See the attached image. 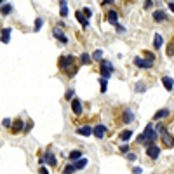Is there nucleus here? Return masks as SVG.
Returning a JSON list of instances; mask_svg holds the SVG:
<instances>
[{
    "mask_svg": "<svg viewBox=\"0 0 174 174\" xmlns=\"http://www.w3.org/2000/svg\"><path fill=\"white\" fill-rule=\"evenodd\" d=\"M58 68H59V72L64 73L68 78H72L73 75L78 72V64H77L75 56H73V54L59 56V59H58Z\"/></svg>",
    "mask_w": 174,
    "mask_h": 174,
    "instance_id": "nucleus-1",
    "label": "nucleus"
},
{
    "mask_svg": "<svg viewBox=\"0 0 174 174\" xmlns=\"http://www.w3.org/2000/svg\"><path fill=\"white\" fill-rule=\"evenodd\" d=\"M157 138H158V134H157V131H153V122H150L146 127H144V131L139 136H138V143H143L146 148L148 146H152V144H155V141H157Z\"/></svg>",
    "mask_w": 174,
    "mask_h": 174,
    "instance_id": "nucleus-2",
    "label": "nucleus"
},
{
    "mask_svg": "<svg viewBox=\"0 0 174 174\" xmlns=\"http://www.w3.org/2000/svg\"><path fill=\"white\" fill-rule=\"evenodd\" d=\"M117 117H115V124H129L134 120V113L131 108H117Z\"/></svg>",
    "mask_w": 174,
    "mask_h": 174,
    "instance_id": "nucleus-3",
    "label": "nucleus"
},
{
    "mask_svg": "<svg viewBox=\"0 0 174 174\" xmlns=\"http://www.w3.org/2000/svg\"><path fill=\"white\" fill-rule=\"evenodd\" d=\"M99 73H101V78H110L113 73V64L110 61H104L103 59L99 63Z\"/></svg>",
    "mask_w": 174,
    "mask_h": 174,
    "instance_id": "nucleus-4",
    "label": "nucleus"
},
{
    "mask_svg": "<svg viewBox=\"0 0 174 174\" xmlns=\"http://www.w3.org/2000/svg\"><path fill=\"white\" fill-rule=\"evenodd\" d=\"M158 138H160V141H162V144H164V148H173L174 146V136L171 133L164 131V133L158 134Z\"/></svg>",
    "mask_w": 174,
    "mask_h": 174,
    "instance_id": "nucleus-5",
    "label": "nucleus"
},
{
    "mask_svg": "<svg viewBox=\"0 0 174 174\" xmlns=\"http://www.w3.org/2000/svg\"><path fill=\"white\" fill-rule=\"evenodd\" d=\"M146 157L150 158V160H157L158 157H160V146H157V144H152V146H148L146 148Z\"/></svg>",
    "mask_w": 174,
    "mask_h": 174,
    "instance_id": "nucleus-6",
    "label": "nucleus"
},
{
    "mask_svg": "<svg viewBox=\"0 0 174 174\" xmlns=\"http://www.w3.org/2000/svg\"><path fill=\"white\" fill-rule=\"evenodd\" d=\"M72 112L75 117H80L84 112V108H82V101L78 99V98H73L72 99Z\"/></svg>",
    "mask_w": 174,
    "mask_h": 174,
    "instance_id": "nucleus-7",
    "label": "nucleus"
},
{
    "mask_svg": "<svg viewBox=\"0 0 174 174\" xmlns=\"http://www.w3.org/2000/svg\"><path fill=\"white\" fill-rule=\"evenodd\" d=\"M24 131V122L21 120V118H16L12 125H10V133L12 134H18V133H23Z\"/></svg>",
    "mask_w": 174,
    "mask_h": 174,
    "instance_id": "nucleus-8",
    "label": "nucleus"
},
{
    "mask_svg": "<svg viewBox=\"0 0 174 174\" xmlns=\"http://www.w3.org/2000/svg\"><path fill=\"white\" fill-rule=\"evenodd\" d=\"M52 35H54V37H56L58 40L61 42V44H64V45L68 44V37H66V35H64V33H63V31H61V28H58V26H54V28H52Z\"/></svg>",
    "mask_w": 174,
    "mask_h": 174,
    "instance_id": "nucleus-9",
    "label": "nucleus"
},
{
    "mask_svg": "<svg viewBox=\"0 0 174 174\" xmlns=\"http://www.w3.org/2000/svg\"><path fill=\"white\" fill-rule=\"evenodd\" d=\"M92 134H94L98 139H103V138H104V134H106V127L101 125V124H98V125H94V127H92Z\"/></svg>",
    "mask_w": 174,
    "mask_h": 174,
    "instance_id": "nucleus-10",
    "label": "nucleus"
},
{
    "mask_svg": "<svg viewBox=\"0 0 174 174\" xmlns=\"http://www.w3.org/2000/svg\"><path fill=\"white\" fill-rule=\"evenodd\" d=\"M162 85H164V89L167 92H171L174 89V78H173V77H169V75L162 77Z\"/></svg>",
    "mask_w": 174,
    "mask_h": 174,
    "instance_id": "nucleus-11",
    "label": "nucleus"
},
{
    "mask_svg": "<svg viewBox=\"0 0 174 174\" xmlns=\"http://www.w3.org/2000/svg\"><path fill=\"white\" fill-rule=\"evenodd\" d=\"M106 19H108V23L110 24H117V21H118V12L115 9H110V10H106Z\"/></svg>",
    "mask_w": 174,
    "mask_h": 174,
    "instance_id": "nucleus-12",
    "label": "nucleus"
},
{
    "mask_svg": "<svg viewBox=\"0 0 174 174\" xmlns=\"http://www.w3.org/2000/svg\"><path fill=\"white\" fill-rule=\"evenodd\" d=\"M171 115V108H162V110H158V112L153 115V120H160V118H165V117H169Z\"/></svg>",
    "mask_w": 174,
    "mask_h": 174,
    "instance_id": "nucleus-13",
    "label": "nucleus"
},
{
    "mask_svg": "<svg viewBox=\"0 0 174 174\" xmlns=\"http://www.w3.org/2000/svg\"><path fill=\"white\" fill-rule=\"evenodd\" d=\"M153 19H155V21H165V19H167V14H165V10H162V9L153 10Z\"/></svg>",
    "mask_w": 174,
    "mask_h": 174,
    "instance_id": "nucleus-14",
    "label": "nucleus"
},
{
    "mask_svg": "<svg viewBox=\"0 0 174 174\" xmlns=\"http://www.w3.org/2000/svg\"><path fill=\"white\" fill-rule=\"evenodd\" d=\"M75 133L78 134V136H91V134H92V127H89V125H84V127H78Z\"/></svg>",
    "mask_w": 174,
    "mask_h": 174,
    "instance_id": "nucleus-15",
    "label": "nucleus"
},
{
    "mask_svg": "<svg viewBox=\"0 0 174 174\" xmlns=\"http://www.w3.org/2000/svg\"><path fill=\"white\" fill-rule=\"evenodd\" d=\"M75 16H77V19L80 21V24H82V28H87V26H89V19H85V18H84L82 10H77V12H75Z\"/></svg>",
    "mask_w": 174,
    "mask_h": 174,
    "instance_id": "nucleus-16",
    "label": "nucleus"
},
{
    "mask_svg": "<svg viewBox=\"0 0 174 174\" xmlns=\"http://www.w3.org/2000/svg\"><path fill=\"white\" fill-rule=\"evenodd\" d=\"M87 164H89L87 158H80V160H77V162H73V167H75V171H78V169H84Z\"/></svg>",
    "mask_w": 174,
    "mask_h": 174,
    "instance_id": "nucleus-17",
    "label": "nucleus"
},
{
    "mask_svg": "<svg viewBox=\"0 0 174 174\" xmlns=\"http://www.w3.org/2000/svg\"><path fill=\"white\" fill-rule=\"evenodd\" d=\"M162 44H164L162 35H158V33H157V35L153 37V47H155V49H160V47H162Z\"/></svg>",
    "mask_w": 174,
    "mask_h": 174,
    "instance_id": "nucleus-18",
    "label": "nucleus"
},
{
    "mask_svg": "<svg viewBox=\"0 0 174 174\" xmlns=\"http://www.w3.org/2000/svg\"><path fill=\"white\" fill-rule=\"evenodd\" d=\"M9 37H10V28H5L0 33V40L4 42V44H9Z\"/></svg>",
    "mask_w": 174,
    "mask_h": 174,
    "instance_id": "nucleus-19",
    "label": "nucleus"
},
{
    "mask_svg": "<svg viewBox=\"0 0 174 174\" xmlns=\"http://www.w3.org/2000/svg\"><path fill=\"white\" fill-rule=\"evenodd\" d=\"M131 136H133V131H131V129H127V131H122L118 138H120L122 141H129V139H131Z\"/></svg>",
    "mask_w": 174,
    "mask_h": 174,
    "instance_id": "nucleus-20",
    "label": "nucleus"
},
{
    "mask_svg": "<svg viewBox=\"0 0 174 174\" xmlns=\"http://www.w3.org/2000/svg\"><path fill=\"white\" fill-rule=\"evenodd\" d=\"M80 157H82V153H80L78 150H73L72 153L68 155V158H70L72 162H77V160H80Z\"/></svg>",
    "mask_w": 174,
    "mask_h": 174,
    "instance_id": "nucleus-21",
    "label": "nucleus"
},
{
    "mask_svg": "<svg viewBox=\"0 0 174 174\" xmlns=\"http://www.w3.org/2000/svg\"><path fill=\"white\" fill-rule=\"evenodd\" d=\"M143 58L146 59V61L155 63V54H153L152 51H143Z\"/></svg>",
    "mask_w": 174,
    "mask_h": 174,
    "instance_id": "nucleus-22",
    "label": "nucleus"
},
{
    "mask_svg": "<svg viewBox=\"0 0 174 174\" xmlns=\"http://www.w3.org/2000/svg\"><path fill=\"white\" fill-rule=\"evenodd\" d=\"M0 12H2L4 16H9L10 12H12V5H10V4H4L2 9H0Z\"/></svg>",
    "mask_w": 174,
    "mask_h": 174,
    "instance_id": "nucleus-23",
    "label": "nucleus"
},
{
    "mask_svg": "<svg viewBox=\"0 0 174 174\" xmlns=\"http://www.w3.org/2000/svg\"><path fill=\"white\" fill-rule=\"evenodd\" d=\"M92 59H94V61H98V63L103 61V51H101V49L94 51V54H92Z\"/></svg>",
    "mask_w": 174,
    "mask_h": 174,
    "instance_id": "nucleus-24",
    "label": "nucleus"
},
{
    "mask_svg": "<svg viewBox=\"0 0 174 174\" xmlns=\"http://www.w3.org/2000/svg\"><path fill=\"white\" fill-rule=\"evenodd\" d=\"M59 5H61V16H63V18H66V16H68V5H66V2L61 0V2H59Z\"/></svg>",
    "mask_w": 174,
    "mask_h": 174,
    "instance_id": "nucleus-25",
    "label": "nucleus"
},
{
    "mask_svg": "<svg viewBox=\"0 0 174 174\" xmlns=\"http://www.w3.org/2000/svg\"><path fill=\"white\" fill-rule=\"evenodd\" d=\"M169 58H174V42L171 40L169 44H167V52H165Z\"/></svg>",
    "mask_w": 174,
    "mask_h": 174,
    "instance_id": "nucleus-26",
    "label": "nucleus"
},
{
    "mask_svg": "<svg viewBox=\"0 0 174 174\" xmlns=\"http://www.w3.org/2000/svg\"><path fill=\"white\" fill-rule=\"evenodd\" d=\"M89 63H91V56L84 52L82 56H80V64H89Z\"/></svg>",
    "mask_w": 174,
    "mask_h": 174,
    "instance_id": "nucleus-27",
    "label": "nucleus"
},
{
    "mask_svg": "<svg viewBox=\"0 0 174 174\" xmlns=\"http://www.w3.org/2000/svg\"><path fill=\"white\" fill-rule=\"evenodd\" d=\"M75 173V167H73V164H68L64 169H63V174H73Z\"/></svg>",
    "mask_w": 174,
    "mask_h": 174,
    "instance_id": "nucleus-28",
    "label": "nucleus"
},
{
    "mask_svg": "<svg viewBox=\"0 0 174 174\" xmlns=\"http://www.w3.org/2000/svg\"><path fill=\"white\" fill-rule=\"evenodd\" d=\"M106 87H108V85H106V78H99V89H101L103 94L106 92Z\"/></svg>",
    "mask_w": 174,
    "mask_h": 174,
    "instance_id": "nucleus-29",
    "label": "nucleus"
},
{
    "mask_svg": "<svg viewBox=\"0 0 174 174\" xmlns=\"http://www.w3.org/2000/svg\"><path fill=\"white\" fill-rule=\"evenodd\" d=\"M42 24H44V19H42V18H37V19H35V31L40 30Z\"/></svg>",
    "mask_w": 174,
    "mask_h": 174,
    "instance_id": "nucleus-30",
    "label": "nucleus"
},
{
    "mask_svg": "<svg viewBox=\"0 0 174 174\" xmlns=\"http://www.w3.org/2000/svg\"><path fill=\"white\" fill-rule=\"evenodd\" d=\"M82 14H84V18H85V19H89V18L92 16V10L89 9V7H85V9H82Z\"/></svg>",
    "mask_w": 174,
    "mask_h": 174,
    "instance_id": "nucleus-31",
    "label": "nucleus"
},
{
    "mask_svg": "<svg viewBox=\"0 0 174 174\" xmlns=\"http://www.w3.org/2000/svg\"><path fill=\"white\" fill-rule=\"evenodd\" d=\"M136 91H138V92H144V91H146V85L141 84V82H138V84H136Z\"/></svg>",
    "mask_w": 174,
    "mask_h": 174,
    "instance_id": "nucleus-32",
    "label": "nucleus"
},
{
    "mask_svg": "<svg viewBox=\"0 0 174 174\" xmlns=\"http://www.w3.org/2000/svg\"><path fill=\"white\" fill-rule=\"evenodd\" d=\"M73 94H75V91H73V89H68V91H66V94H64V98H66L68 101H72V99H73Z\"/></svg>",
    "mask_w": 174,
    "mask_h": 174,
    "instance_id": "nucleus-33",
    "label": "nucleus"
},
{
    "mask_svg": "<svg viewBox=\"0 0 174 174\" xmlns=\"http://www.w3.org/2000/svg\"><path fill=\"white\" fill-rule=\"evenodd\" d=\"M31 127H33V122H31V120H28V122H26V127H24V131H23V134H28Z\"/></svg>",
    "mask_w": 174,
    "mask_h": 174,
    "instance_id": "nucleus-34",
    "label": "nucleus"
},
{
    "mask_svg": "<svg viewBox=\"0 0 174 174\" xmlns=\"http://www.w3.org/2000/svg\"><path fill=\"white\" fill-rule=\"evenodd\" d=\"M141 63H143V59H141L139 56H138V58H134V64H136L138 68H141Z\"/></svg>",
    "mask_w": 174,
    "mask_h": 174,
    "instance_id": "nucleus-35",
    "label": "nucleus"
},
{
    "mask_svg": "<svg viewBox=\"0 0 174 174\" xmlns=\"http://www.w3.org/2000/svg\"><path fill=\"white\" fill-rule=\"evenodd\" d=\"M120 153H124V155H127V153H129V146H127V144L120 146Z\"/></svg>",
    "mask_w": 174,
    "mask_h": 174,
    "instance_id": "nucleus-36",
    "label": "nucleus"
},
{
    "mask_svg": "<svg viewBox=\"0 0 174 174\" xmlns=\"http://www.w3.org/2000/svg\"><path fill=\"white\" fill-rule=\"evenodd\" d=\"M115 30L118 31V33H124V31H125V28H124L122 24H118V23H117V24H115Z\"/></svg>",
    "mask_w": 174,
    "mask_h": 174,
    "instance_id": "nucleus-37",
    "label": "nucleus"
},
{
    "mask_svg": "<svg viewBox=\"0 0 174 174\" xmlns=\"http://www.w3.org/2000/svg\"><path fill=\"white\" fill-rule=\"evenodd\" d=\"M4 125H5V127H10V125H12V120H10V118H4Z\"/></svg>",
    "mask_w": 174,
    "mask_h": 174,
    "instance_id": "nucleus-38",
    "label": "nucleus"
},
{
    "mask_svg": "<svg viewBox=\"0 0 174 174\" xmlns=\"http://www.w3.org/2000/svg\"><path fill=\"white\" fill-rule=\"evenodd\" d=\"M39 174H49V171H47L44 165H40V169H39Z\"/></svg>",
    "mask_w": 174,
    "mask_h": 174,
    "instance_id": "nucleus-39",
    "label": "nucleus"
},
{
    "mask_svg": "<svg viewBox=\"0 0 174 174\" xmlns=\"http://www.w3.org/2000/svg\"><path fill=\"white\" fill-rule=\"evenodd\" d=\"M152 5H153V2H150V0H148V2H144V9H150Z\"/></svg>",
    "mask_w": 174,
    "mask_h": 174,
    "instance_id": "nucleus-40",
    "label": "nucleus"
},
{
    "mask_svg": "<svg viewBox=\"0 0 174 174\" xmlns=\"http://www.w3.org/2000/svg\"><path fill=\"white\" fill-rule=\"evenodd\" d=\"M133 173H134V174H141L143 171H141V167H134V169H133Z\"/></svg>",
    "mask_w": 174,
    "mask_h": 174,
    "instance_id": "nucleus-41",
    "label": "nucleus"
},
{
    "mask_svg": "<svg viewBox=\"0 0 174 174\" xmlns=\"http://www.w3.org/2000/svg\"><path fill=\"white\" fill-rule=\"evenodd\" d=\"M127 158L133 162V160H136V155H134V153H127Z\"/></svg>",
    "mask_w": 174,
    "mask_h": 174,
    "instance_id": "nucleus-42",
    "label": "nucleus"
},
{
    "mask_svg": "<svg viewBox=\"0 0 174 174\" xmlns=\"http://www.w3.org/2000/svg\"><path fill=\"white\" fill-rule=\"evenodd\" d=\"M169 9H171V10L174 12V2H169Z\"/></svg>",
    "mask_w": 174,
    "mask_h": 174,
    "instance_id": "nucleus-43",
    "label": "nucleus"
},
{
    "mask_svg": "<svg viewBox=\"0 0 174 174\" xmlns=\"http://www.w3.org/2000/svg\"><path fill=\"white\" fill-rule=\"evenodd\" d=\"M173 42H174V37H173Z\"/></svg>",
    "mask_w": 174,
    "mask_h": 174,
    "instance_id": "nucleus-44",
    "label": "nucleus"
}]
</instances>
